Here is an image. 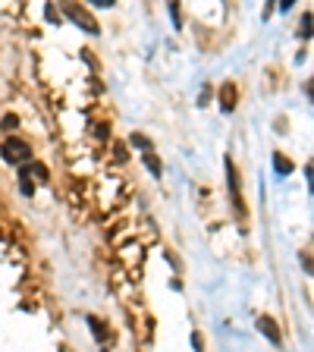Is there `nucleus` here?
<instances>
[{
    "label": "nucleus",
    "mask_w": 314,
    "mask_h": 352,
    "mask_svg": "<svg viewBox=\"0 0 314 352\" xmlns=\"http://www.w3.org/2000/svg\"><path fill=\"white\" fill-rule=\"evenodd\" d=\"M0 154H3V161L7 164H19V161L29 157V145L19 142V139H7L3 142V148H0Z\"/></svg>",
    "instance_id": "f257e3e1"
}]
</instances>
